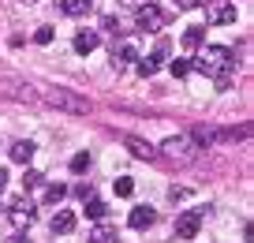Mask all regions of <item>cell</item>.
I'll use <instances>...</instances> for the list:
<instances>
[{
    "label": "cell",
    "instance_id": "obj_13",
    "mask_svg": "<svg viewBox=\"0 0 254 243\" xmlns=\"http://www.w3.org/2000/svg\"><path fill=\"white\" fill-rule=\"evenodd\" d=\"M90 8H94V0H60V11H64V15H71V19L90 15Z\"/></svg>",
    "mask_w": 254,
    "mask_h": 243
},
{
    "label": "cell",
    "instance_id": "obj_28",
    "mask_svg": "<svg viewBox=\"0 0 254 243\" xmlns=\"http://www.w3.org/2000/svg\"><path fill=\"white\" fill-rule=\"evenodd\" d=\"M101 26H105V30H112V34L120 30V23H116V19H112V15H105V19H101Z\"/></svg>",
    "mask_w": 254,
    "mask_h": 243
},
{
    "label": "cell",
    "instance_id": "obj_12",
    "mask_svg": "<svg viewBox=\"0 0 254 243\" xmlns=\"http://www.w3.org/2000/svg\"><path fill=\"white\" fill-rule=\"evenodd\" d=\"M131 60H138V49L131 45V41H124V45H112V68H127Z\"/></svg>",
    "mask_w": 254,
    "mask_h": 243
},
{
    "label": "cell",
    "instance_id": "obj_11",
    "mask_svg": "<svg viewBox=\"0 0 254 243\" xmlns=\"http://www.w3.org/2000/svg\"><path fill=\"white\" fill-rule=\"evenodd\" d=\"M153 221H157V213H153L150 206H135V210H131V217H127V225L135 228V232H142V228H150Z\"/></svg>",
    "mask_w": 254,
    "mask_h": 243
},
{
    "label": "cell",
    "instance_id": "obj_26",
    "mask_svg": "<svg viewBox=\"0 0 254 243\" xmlns=\"http://www.w3.org/2000/svg\"><path fill=\"white\" fill-rule=\"evenodd\" d=\"M41 183V172H34V168H26V176H23V187H38Z\"/></svg>",
    "mask_w": 254,
    "mask_h": 243
},
{
    "label": "cell",
    "instance_id": "obj_20",
    "mask_svg": "<svg viewBox=\"0 0 254 243\" xmlns=\"http://www.w3.org/2000/svg\"><path fill=\"white\" fill-rule=\"evenodd\" d=\"M64 195H67V187H64V183H49V187H45V202H49V206L64 202Z\"/></svg>",
    "mask_w": 254,
    "mask_h": 243
},
{
    "label": "cell",
    "instance_id": "obj_1",
    "mask_svg": "<svg viewBox=\"0 0 254 243\" xmlns=\"http://www.w3.org/2000/svg\"><path fill=\"white\" fill-rule=\"evenodd\" d=\"M194 64V71H202V75H209L217 82V90H228L232 82H236V56H232L228 45H206L202 49L198 60Z\"/></svg>",
    "mask_w": 254,
    "mask_h": 243
},
{
    "label": "cell",
    "instance_id": "obj_30",
    "mask_svg": "<svg viewBox=\"0 0 254 243\" xmlns=\"http://www.w3.org/2000/svg\"><path fill=\"white\" fill-rule=\"evenodd\" d=\"M26 4H34V0H26Z\"/></svg>",
    "mask_w": 254,
    "mask_h": 243
},
{
    "label": "cell",
    "instance_id": "obj_25",
    "mask_svg": "<svg viewBox=\"0 0 254 243\" xmlns=\"http://www.w3.org/2000/svg\"><path fill=\"white\" fill-rule=\"evenodd\" d=\"M75 195H79L82 202H90V198H97V195H94V183H79V187H75Z\"/></svg>",
    "mask_w": 254,
    "mask_h": 243
},
{
    "label": "cell",
    "instance_id": "obj_6",
    "mask_svg": "<svg viewBox=\"0 0 254 243\" xmlns=\"http://www.w3.org/2000/svg\"><path fill=\"white\" fill-rule=\"evenodd\" d=\"M202 217H206L202 210H183L176 217V240H194L198 228H202Z\"/></svg>",
    "mask_w": 254,
    "mask_h": 243
},
{
    "label": "cell",
    "instance_id": "obj_17",
    "mask_svg": "<svg viewBox=\"0 0 254 243\" xmlns=\"http://www.w3.org/2000/svg\"><path fill=\"white\" fill-rule=\"evenodd\" d=\"M8 154H11V161H19V165H26V161H30V157H34V142L30 139H19V142H11V150H8Z\"/></svg>",
    "mask_w": 254,
    "mask_h": 243
},
{
    "label": "cell",
    "instance_id": "obj_4",
    "mask_svg": "<svg viewBox=\"0 0 254 243\" xmlns=\"http://www.w3.org/2000/svg\"><path fill=\"white\" fill-rule=\"evenodd\" d=\"M135 23H138V30H146V34H157V30H165L168 23H172V15L168 11H161L153 0H146L142 8L135 11Z\"/></svg>",
    "mask_w": 254,
    "mask_h": 243
},
{
    "label": "cell",
    "instance_id": "obj_22",
    "mask_svg": "<svg viewBox=\"0 0 254 243\" xmlns=\"http://www.w3.org/2000/svg\"><path fill=\"white\" fill-rule=\"evenodd\" d=\"M90 161H94V157H90L86 150H82V154H75V157H71V172H75V176H82V172L90 168Z\"/></svg>",
    "mask_w": 254,
    "mask_h": 243
},
{
    "label": "cell",
    "instance_id": "obj_5",
    "mask_svg": "<svg viewBox=\"0 0 254 243\" xmlns=\"http://www.w3.org/2000/svg\"><path fill=\"white\" fill-rule=\"evenodd\" d=\"M206 23L209 26L236 23V4H232V0H206Z\"/></svg>",
    "mask_w": 254,
    "mask_h": 243
},
{
    "label": "cell",
    "instance_id": "obj_19",
    "mask_svg": "<svg viewBox=\"0 0 254 243\" xmlns=\"http://www.w3.org/2000/svg\"><path fill=\"white\" fill-rule=\"evenodd\" d=\"M86 206V217H94V221H105L109 217V206L101 202V198H90V202H82Z\"/></svg>",
    "mask_w": 254,
    "mask_h": 243
},
{
    "label": "cell",
    "instance_id": "obj_15",
    "mask_svg": "<svg viewBox=\"0 0 254 243\" xmlns=\"http://www.w3.org/2000/svg\"><path fill=\"white\" fill-rule=\"evenodd\" d=\"M86 243H120V236H116V228H112V225H105V221H101V225L86 236Z\"/></svg>",
    "mask_w": 254,
    "mask_h": 243
},
{
    "label": "cell",
    "instance_id": "obj_21",
    "mask_svg": "<svg viewBox=\"0 0 254 243\" xmlns=\"http://www.w3.org/2000/svg\"><path fill=\"white\" fill-rule=\"evenodd\" d=\"M112 187H116V195H120V198H131V195H135V180H131V176H120Z\"/></svg>",
    "mask_w": 254,
    "mask_h": 243
},
{
    "label": "cell",
    "instance_id": "obj_8",
    "mask_svg": "<svg viewBox=\"0 0 254 243\" xmlns=\"http://www.w3.org/2000/svg\"><path fill=\"white\" fill-rule=\"evenodd\" d=\"M165 56H168V41H161L157 49H153L150 56H138V64H135V71L142 79H150V75H157L161 71V64H165Z\"/></svg>",
    "mask_w": 254,
    "mask_h": 243
},
{
    "label": "cell",
    "instance_id": "obj_2",
    "mask_svg": "<svg viewBox=\"0 0 254 243\" xmlns=\"http://www.w3.org/2000/svg\"><path fill=\"white\" fill-rule=\"evenodd\" d=\"M198 150H202V146L190 139V135H172V139L161 142L157 154H165V157H172V161H180V165H187V161H194V157H198Z\"/></svg>",
    "mask_w": 254,
    "mask_h": 243
},
{
    "label": "cell",
    "instance_id": "obj_10",
    "mask_svg": "<svg viewBox=\"0 0 254 243\" xmlns=\"http://www.w3.org/2000/svg\"><path fill=\"white\" fill-rule=\"evenodd\" d=\"M124 146L138 157V161H157V150L150 146L146 139H135V135H124Z\"/></svg>",
    "mask_w": 254,
    "mask_h": 243
},
{
    "label": "cell",
    "instance_id": "obj_3",
    "mask_svg": "<svg viewBox=\"0 0 254 243\" xmlns=\"http://www.w3.org/2000/svg\"><path fill=\"white\" fill-rule=\"evenodd\" d=\"M45 101L53 105V109L75 112V116H86V112H90V101H86V97L71 94V90H64V86H53V90H45Z\"/></svg>",
    "mask_w": 254,
    "mask_h": 243
},
{
    "label": "cell",
    "instance_id": "obj_29",
    "mask_svg": "<svg viewBox=\"0 0 254 243\" xmlns=\"http://www.w3.org/2000/svg\"><path fill=\"white\" fill-rule=\"evenodd\" d=\"M4 187H8V168H0V195H4Z\"/></svg>",
    "mask_w": 254,
    "mask_h": 243
},
{
    "label": "cell",
    "instance_id": "obj_27",
    "mask_svg": "<svg viewBox=\"0 0 254 243\" xmlns=\"http://www.w3.org/2000/svg\"><path fill=\"white\" fill-rule=\"evenodd\" d=\"M202 4H206V0H176L180 11H194V8H202Z\"/></svg>",
    "mask_w": 254,
    "mask_h": 243
},
{
    "label": "cell",
    "instance_id": "obj_16",
    "mask_svg": "<svg viewBox=\"0 0 254 243\" xmlns=\"http://www.w3.org/2000/svg\"><path fill=\"white\" fill-rule=\"evenodd\" d=\"M71 228H75V213H71V210H56V213H53V232L67 236Z\"/></svg>",
    "mask_w": 254,
    "mask_h": 243
},
{
    "label": "cell",
    "instance_id": "obj_9",
    "mask_svg": "<svg viewBox=\"0 0 254 243\" xmlns=\"http://www.w3.org/2000/svg\"><path fill=\"white\" fill-rule=\"evenodd\" d=\"M0 94L15 97V101H38L34 86H26V82H19V79H0Z\"/></svg>",
    "mask_w": 254,
    "mask_h": 243
},
{
    "label": "cell",
    "instance_id": "obj_23",
    "mask_svg": "<svg viewBox=\"0 0 254 243\" xmlns=\"http://www.w3.org/2000/svg\"><path fill=\"white\" fill-rule=\"evenodd\" d=\"M190 71H194V64H190V60H172V75L176 79H187Z\"/></svg>",
    "mask_w": 254,
    "mask_h": 243
},
{
    "label": "cell",
    "instance_id": "obj_24",
    "mask_svg": "<svg viewBox=\"0 0 254 243\" xmlns=\"http://www.w3.org/2000/svg\"><path fill=\"white\" fill-rule=\"evenodd\" d=\"M53 26H38V34H34V41H38V45H53Z\"/></svg>",
    "mask_w": 254,
    "mask_h": 243
},
{
    "label": "cell",
    "instance_id": "obj_18",
    "mask_svg": "<svg viewBox=\"0 0 254 243\" xmlns=\"http://www.w3.org/2000/svg\"><path fill=\"white\" fill-rule=\"evenodd\" d=\"M180 41H183V49H202V41H206V26H187Z\"/></svg>",
    "mask_w": 254,
    "mask_h": 243
},
{
    "label": "cell",
    "instance_id": "obj_7",
    "mask_svg": "<svg viewBox=\"0 0 254 243\" xmlns=\"http://www.w3.org/2000/svg\"><path fill=\"white\" fill-rule=\"evenodd\" d=\"M34 217H38V210H34L30 198H15V202L8 206V221H11L15 228H30Z\"/></svg>",
    "mask_w": 254,
    "mask_h": 243
},
{
    "label": "cell",
    "instance_id": "obj_14",
    "mask_svg": "<svg viewBox=\"0 0 254 243\" xmlns=\"http://www.w3.org/2000/svg\"><path fill=\"white\" fill-rule=\"evenodd\" d=\"M97 41H101V38H97V30H82V34H75V53H79V56H90V53L97 49Z\"/></svg>",
    "mask_w": 254,
    "mask_h": 243
}]
</instances>
